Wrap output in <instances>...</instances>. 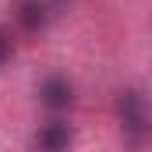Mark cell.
<instances>
[{
	"instance_id": "3957f363",
	"label": "cell",
	"mask_w": 152,
	"mask_h": 152,
	"mask_svg": "<svg viewBox=\"0 0 152 152\" xmlns=\"http://www.w3.org/2000/svg\"><path fill=\"white\" fill-rule=\"evenodd\" d=\"M14 18H18V25L25 32H42L46 21H50V7H46V0H18Z\"/></svg>"
},
{
	"instance_id": "277c9868",
	"label": "cell",
	"mask_w": 152,
	"mask_h": 152,
	"mask_svg": "<svg viewBox=\"0 0 152 152\" xmlns=\"http://www.w3.org/2000/svg\"><path fill=\"white\" fill-rule=\"evenodd\" d=\"M71 127L64 124V120H50V124H42L39 127V134H36V145L39 149H46V152H60V149H67L71 145Z\"/></svg>"
},
{
	"instance_id": "7a4b0ae2",
	"label": "cell",
	"mask_w": 152,
	"mask_h": 152,
	"mask_svg": "<svg viewBox=\"0 0 152 152\" xmlns=\"http://www.w3.org/2000/svg\"><path fill=\"white\" fill-rule=\"evenodd\" d=\"M39 103L53 113H64V110L75 106V85L64 75H46L39 81Z\"/></svg>"
},
{
	"instance_id": "5b68a950",
	"label": "cell",
	"mask_w": 152,
	"mask_h": 152,
	"mask_svg": "<svg viewBox=\"0 0 152 152\" xmlns=\"http://www.w3.org/2000/svg\"><path fill=\"white\" fill-rule=\"evenodd\" d=\"M11 57H14V42H11V36H7V32L0 28V67H4V64H7Z\"/></svg>"
},
{
	"instance_id": "6da1fadb",
	"label": "cell",
	"mask_w": 152,
	"mask_h": 152,
	"mask_svg": "<svg viewBox=\"0 0 152 152\" xmlns=\"http://www.w3.org/2000/svg\"><path fill=\"white\" fill-rule=\"evenodd\" d=\"M117 117H120V131L131 145H142L145 134H149V106H145V96L138 88H124L117 96Z\"/></svg>"
}]
</instances>
